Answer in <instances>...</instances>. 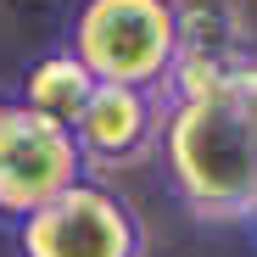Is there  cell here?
Instances as JSON below:
<instances>
[{
	"mask_svg": "<svg viewBox=\"0 0 257 257\" xmlns=\"http://www.w3.org/2000/svg\"><path fill=\"white\" fill-rule=\"evenodd\" d=\"M157 157L190 218L257 229V56L168 101Z\"/></svg>",
	"mask_w": 257,
	"mask_h": 257,
	"instance_id": "1",
	"label": "cell"
},
{
	"mask_svg": "<svg viewBox=\"0 0 257 257\" xmlns=\"http://www.w3.org/2000/svg\"><path fill=\"white\" fill-rule=\"evenodd\" d=\"M62 45L95 73V84L146 90L168 101L179 67V6L174 0H78Z\"/></svg>",
	"mask_w": 257,
	"mask_h": 257,
	"instance_id": "2",
	"label": "cell"
},
{
	"mask_svg": "<svg viewBox=\"0 0 257 257\" xmlns=\"http://www.w3.org/2000/svg\"><path fill=\"white\" fill-rule=\"evenodd\" d=\"M78 179L90 174L73 146V128L28 112L17 95H0V229L28 224Z\"/></svg>",
	"mask_w": 257,
	"mask_h": 257,
	"instance_id": "3",
	"label": "cell"
},
{
	"mask_svg": "<svg viewBox=\"0 0 257 257\" xmlns=\"http://www.w3.org/2000/svg\"><path fill=\"white\" fill-rule=\"evenodd\" d=\"M17 257H146V224L106 179H78L67 196L12 229Z\"/></svg>",
	"mask_w": 257,
	"mask_h": 257,
	"instance_id": "4",
	"label": "cell"
},
{
	"mask_svg": "<svg viewBox=\"0 0 257 257\" xmlns=\"http://www.w3.org/2000/svg\"><path fill=\"white\" fill-rule=\"evenodd\" d=\"M162 117H168V101L162 95L101 84L95 101L84 106V117L73 123V146L84 157V174H90V179L95 174H123V168H140L146 157H157Z\"/></svg>",
	"mask_w": 257,
	"mask_h": 257,
	"instance_id": "5",
	"label": "cell"
},
{
	"mask_svg": "<svg viewBox=\"0 0 257 257\" xmlns=\"http://www.w3.org/2000/svg\"><path fill=\"white\" fill-rule=\"evenodd\" d=\"M95 73L84 67L67 45H56V51H45L28 73H23V84H17V101L28 106V112H39V117H51V123H62V128H73L78 117H84V106L95 101Z\"/></svg>",
	"mask_w": 257,
	"mask_h": 257,
	"instance_id": "6",
	"label": "cell"
},
{
	"mask_svg": "<svg viewBox=\"0 0 257 257\" xmlns=\"http://www.w3.org/2000/svg\"><path fill=\"white\" fill-rule=\"evenodd\" d=\"M251 235H257V229H251Z\"/></svg>",
	"mask_w": 257,
	"mask_h": 257,
	"instance_id": "7",
	"label": "cell"
}]
</instances>
